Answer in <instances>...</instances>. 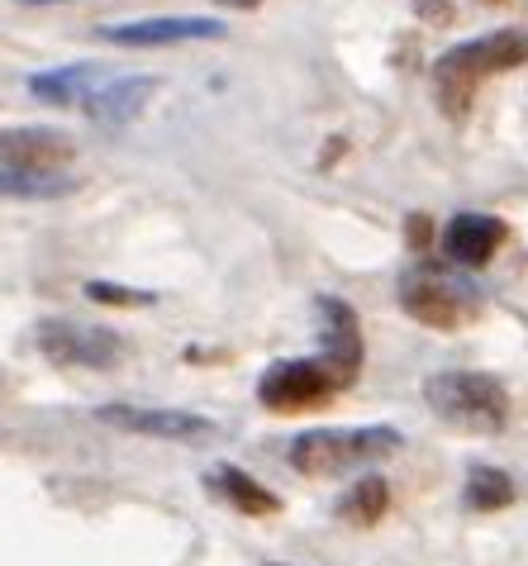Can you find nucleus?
Masks as SVG:
<instances>
[{"label":"nucleus","mask_w":528,"mask_h":566,"mask_svg":"<svg viewBox=\"0 0 528 566\" xmlns=\"http://www.w3.org/2000/svg\"><path fill=\"white\" fill-rule=\"evenodd\" d=\"M405 448L391 423H367V429H309L286 448V462L300 476H344V471L377 467Z\"/></svg>","instance_id":"7ed1b4c3"},{"label":"nucleus","mask_w":528,"mask_h":566,"mask_svg":"<svg viewBox=\"0 0 528 566\" xmlns=\"http://www.w3.org/2000/svg\"><path fill=\"white\" fill-rule=\"evenodd\" d=\"M82 295L86 301H96V305H115V310H138V305L158 301L152 291H134V286H119V281H86Z\"/></svg>","instance_id":"f3484780"},{"label":"nucleus","mask_w":528,"mask_h":566,"mask_svg":"<svg viewBox=\"0 0 528 566\" xmlns=\"http://www.w3.org/2000/svg\"><path fill=\"white\" fill-rule=\"evenodd\" d=\"M110 82L96 62H72V67H49L29 76V96H39L43 105H86L96 91Z\"/></svg>","instance_id":"f8f14e48"},{"label":"nucleus","mask_w":528,"mask_h":566,"mask_svg":"<svg viewBox=\"0 0 528 566\" xmlns=\"http://www.w3.org/2000/svg\"><path fill=\"white\" fill-rule=\"evenodd\" d=\"M419 6V14H424V20H433V24H453V6H447V0H414Z\"/></svg>","instance_id":"6ab92c4d"},{"label":"nucleus","mask_w":528,"mask_h":566,"mask_svg":"<svg viewBox=\"0 0 528 566\" xmlns=\"http://www.w3.org/2000/svg\"><path fill=\"white\" fill-rule=\"evenodd\" d=\"M400 310L419 319L424 328H439V334H453V328L472 324L481 314V291L472 281H462L453 266L439 262H419L400 276Z\"/></svg>","instance_id":"39448f33"},{"label":"nucleus","mask_w":528,"mask_h":566,"mask_svg":"<svg viewBox=\"0 0 528 566\" xmlns=\"http://www.w3.org/2000/svg\"><path fill=\"white\" fill-rule=\"evenodd\" d=\"M158 91V76H110L96 96L86 101V115L96 124H110V129H119V124H129L138 109L148 105V96Z\"/></svg>","instance_id":"ddd939ff"},{"label":"nucleus","mask_w":528,"mask_h":566,"mask_svg":"<svg viewBox=\"0 0 528 566\" xmlns=\"http://www.w3.org/2000/svg\"><path fill=\"white\" fill-rule=\"evenodd\" d=\"M20 6H49V0H20Z\"/></svg>","instance_id":"412c9836"},{"label":"nucleus","mask_w":528,"mask_h":566,"mask_svg":"<svg viewBox=\"0 0 528 566\" xmlns=\"http://www.w3.org/2000/svg\"><path fill=\"white\" fill-rule=\"evenodd\" d=\"M424 405L457 433H500L509 423V390L490 371H433L424 381Z\"/></svg>","instance_id":"20e7f679"},{"label":"nucleus","mask_w":528,"mask_h":566,"mask_svg":"<svg viewBox=\"0 0 528 566\" xmlns=\"http://www.w3.org/2000/svg\"><path fill=\"white\" fill-rule=\"evenodd\" d=\"M205 485H210L214 495H224L229 505H234L239 514H247V518H272V514H282V500H276L257 476H247L243 467H234V462H220L214 471H205Z\"/></svg>","instance_id":"4468645a"},{"label":"nucleus","mask_w":528,"mask_h":566,"mask_svg":"<svg viewBox=\"0 0 528 566\" xmlns=\"http://www.w3.org/2000/svg\"><path fill=\"white\" fill-rule=\"evenodd\" d=\"M101 423H110L119 433H138V438H162V443H210L214 419L196 415V410H144V405H101L96 410Z\"/></svg>","instance_id":"6e6552de"},{"label":"nucleus","mask_w":528,"mask_h":566,"mask_svg":"<svg viewBox=\"0 0 528 566\" xmlns=\"http://www.w3.org/2000/svg\"><path fill=\"white\" fill-rule=\"evenodd\" d=\"M214 6H229V10H257L262 0H214Z\"/></svg>","instance_id":"aec40b11"},{"label":"nucleus","mask_w":528,"mask_h":566,"mask_svg":"<svg viewBox=\"0 0 528 566\" xmlns=\"http://www.w3.org/2000/svg\"><path fill=\"white\" fill-rule=\"evenodd\" d=\"M267 566H286V562H267Z\"/></svg>","instance_id":"4be33fe9"},{"label":"nucleus","mask_w":528,"mask_h":566,"mask_svg":"<svg viewBox=\"0 0 528 566\" xmlns=\"http://www.w3.org/2000/svg\"><path fill=\"white\" fill-rule=\"evenodd\" d=\"M433 239H439V229H433L429 214H410V219H405V243H410V253L424 258L429 248H433Z\"/></svg>","instance_id":"a211bd4d"},{"label":"nucleus","mask_w":528,"mask_h":566,"mask_svg":"<svg viewBox=\"0 0 528 566\" xmlns=\"http://www.w3.org/2000/svg\"><path fill=\"white\" fill-rule=\"evenodd\" d=\"M386 510H391V481L386 476H357L344 495H338V518L352 528H371V524H381Z\"/></svg>","instance_id":"2eb2a0df"},{"label":"nucleus","mask_w":528,"mask_h":566,"mask_svg":"<svg viewBox=\"0 0 528 566\" xmlns=\"http://www.w3.org/2000/svg\"><path fill=\"white\" fill-rule=\"evenodd\" d=\"M528 62V29H495V34L467 39L457 49H447L433 62V101L453 124H462L472 115V105L481 96V86L490 76H505Z\"/></svg>","instance_id":"f257e3e1"},{"label":"nucleus","mask_w":528,"mask_h":566,"mask_svg":"<svg viewBox=\"0 0 528 566\" xmlns=\"http://www.w3.org/2000/svg\"><path fill=\"white\" fill-rule=\"evenodd\" d=\"M338 390H344V376L324 357H286V361H272V367L257 376V405L272 415L324 410Z\"/></svg>","instance_id":"423d86ee"},{"label":"nucleus","mask_w":528,"mask_h":566,"mask_svg":"<svg viewBox=\"0 0 528 566\" xmlns=\"http://www.w3.org/2000/svg\"><path fill=\"white\" fill-rule=\"evenodd\" d=\"M309 314H315V324H319V357L344 376V386H352L357 371H362V357H367L357 310L348 301H338V295H315Z\"/></svg>","instance_id":"1a4fd4ad"},{"label":"nucleus","mask_w":528,"mask_h":566,"mask_svg":"<svg viewBox=\"0 0 528 566\" xmlns=\"http://www.w3.org/2000/svg\"><path fill=\"white\" fill-rule=\"evenodd\" d=\"M509 243V224L500 214H472V210H462L447 219V229H443V258L453 262V266H486L500 248Z\"/></svg>","instance_id":"9b49d317"},{"label":"nucleus","mask_w":528,"mask_h":566,"mask_svg":"<svg viewBox=\"0 0 528 566\" xmlns=\"http://www.w3.org/2000/svg\"><path fill=\"white\" fill-rule=\"evenodd\" d=\"M96 34L119 49H167V43H214L229 29L210 14H158V20H129V24H101Z\"/></svg>","instance_id":"9d476101"},{"label":"nucleus","mask_w":528,"mask_h":566,"mask_svg":"<svg viewBox=\"0 0 528 566\" xmlns=\"http://www.w3.org/2000/svg\"><path fill=\"white\" fill-rule=\"evenodd\" d=\"M39 348L57 367H86V371H110L119 367L129 348L115 328H86V324H39Z\"/></svg>","instance_id":"0eeeda50"},{"label":"nucleus","mask_w":528,"mask_h":566,"mask_svg":"<svg viewBox=\"0 0 528 566\" xmlns=\"http://www.w3.org/2000/svg\"><path fill=\"white\" fill-rule=\"evenodd\" d=\"M462 495H467V510H476V514H500V510H509L519 500V485H515L509 471L476 462L467 471V491Z\"/></svg>","instance_id":"dca6fc26"},{"label":"nucleus","mask_w":528,"mask_h":566,"mask_svg":"<svg viewBox=\"0 0 528 566\" xmlns=\"http://www.w3.org/2000/svg\"><path fill=\"white\" fill-rule=\"evenodd\" d=\"M76 157V138L62 129H43V124H20V129H6L0 138V163H6V196L20 200H49L72 191V167Z\"/></svg>","instance_id":"f03ea898"}]
</instances>
